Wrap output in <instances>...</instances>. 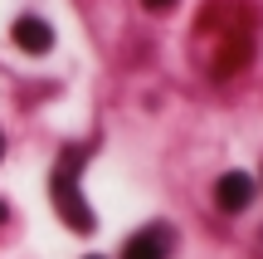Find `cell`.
Here are the masks:
<instances>
[{
    "label": "cell",
    "instance_id": "cell-1",
    "mask_svg": "<svg viewBox=\"0 0 263 259\" xmlns=\"http://www.w3.org/2000/svg\"><path fill=\"white\" fill-rule=\"evenodd\" d=\"M83 162H88V147H64V157L54 162V176H49V196H54L59 215H64V225L73 235H88L98 225L93 211H88V201H83V191H78V171H83Z\"/></svg>",
    "mask_w": 263,
    "mask_h": 259
},
{
    "label": "cell",
    "instance_id": "cell-2",
    "mask_svg": "<svg viewBox=\"0 0 263 259\" xmlns=\"http://www.w3.org/2000/svg\"><path fill=\"white\" fill-rule=\"evenodd\" d=\"M254 191H258V181L249 171H224L215 181V205H219V211H229V215H239V211L254 205Z\"/></svg>",
    "mask_w": 263,
    "mask_h": 259
},
{
    "label": "cell",
    "instance_id": "cell-7",
    "mask_svg": "<svg viewBox=\"0 0 263 259\" xmlns=\"http://www.w3.org/2000/svg\"><path fill=\"white\" fill-rule=\"evenodd\" d=\"M0 157H5V137H0Z\"/></svg>",
    "mask_w": 263,
    "mask_h": 259
},
{
    "label": "cell",
    "instance_id": "cell-8",
    "mask_svg": "<svg viewBox=\"0 0 263 259\" xmlns=\"http://www.w3.org/2000/svg\"><path fill=\"white\" fill-rule=\"evenodd\" d=\"M88 259H103V254H88Z\"/></svg>",
    "mask_w": 263,
    "mask_h": 259
},
{
    "label": "cell",
    "instance_id": "cell-3",
    "mask_svg": "<svg viewBox=\"0 0 263 259\" xmlns=\"http://www.w3.org/2000/svg\"><path fill=\"white\" fill-rule=\"evenodd\" d=\"M171 225H146L122 245V259H171Z\"/></svg>",
    "mask_w": 263,
    "mask_h": 259
},
{
    "label": "cell",
    "instance_id": "cell-5",
    "mask_svg": "<svg viewBox=\"0 0 263 259\" xmlns=\"http://www.w3.org/2000/svg\"><path fill=\"white\" fill-rule=\"evenodd\" d=\"M141 5H146V10H171L176 0H141Z\"/></svg>",
    "mask_w": 263,
    "mask_h": 259
},
{
    "label": "cell",
    "instance_id": "cell-6",
    "mask_svg": "<svg viewBox=\"0 0 263 259\" xmlns=\"http://www.w3.org/2000/svg\"><path fill=\"white\" fill-rule=\"evenodd\" d=\"M5 215H10V211H5V201H0V220H5Z\"/></svg>",
    "mask_w": 263,
    "mask_h": 259
},
{
    "label": "cell",
    "instance_id": "cell-4",
    "mask_svg": "<svg viewBox=\"0 0 263 259\" xmlns=\"http://www.w3.org/2000/svg\"><path fill=\"white\" fill-rule=\"evenodd\" d=\"M15 44L20 49H29V54H49L54 49V29H49V20H39V15H25V20H15Z\"/></svg>",
    "mask_w": 263,
    "mask_h": 259
}]
</instances>
